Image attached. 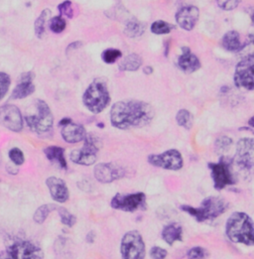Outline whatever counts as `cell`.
<instances>
[{"label":"cell","mask_w":254,"mask_h":259,"mask_svg":"<svg viewBox=\"0 0 254 259\" xmlns=\"http://www.w3.org/2000/svg\"><path fill=\"white\" fill-rule=\"evenodd\" d=\"M154 115V108L145 102L120 101L111 108L110 122L118 130L143 127L152 121Z\"/></svg>","instance_id":"obj_1"},{"label":"cell","mask_w":254,"mask_h":259,"mask_svg":"<svg viewBox=\"0 0 254 259\" xmlns=\"http://www.w3.org/2000/svg\"><path fill=\"white\" fill-rule=\"evenodd\" d=\"M227 235L234 243L254 245V224L245 212H233L227 222Z\"/></svg>","instance_id":"obj_2"},{"label":"cell","mask_w":254,"mask_h":259,"mask_svg":"<svg viewBox=\"0 0 254 259\" xmlns=\"http://www.w3.org/2000/svg\"><path fill=\"white\" fill-rule=\"evenodd\" d=\"M228 208L229 203L221 197H208L203 200L199 207L181 206L182 210L194 217L199 223L215 220L226 212Z\"/></svg>","instance_id":"obj_3"},{"label":"cell","mask_w":254,"mask_h":259,"mask_svg":"<svg viewBox=\"0 0 254 259\" xmlns=\"http://www.w3.org/2000/svg\"><path fill=\"white\" fill-rule=\"evenodd\" d=\"M110 96L107 87L101 80H95L86 90L82 96V103L84 106L93 113L98 114L108 105Z\"/></svg>","instance_id":"obj_4"},{"label":"cell","mask_w":254,"mask_h":259,"mask_svg":"<svg viewBox=\"0 0 254 259\" xmlns=\"http://www.w3.org/2000/svg\"><path fill=\"white\" fill-rule=\"evenodd\" d=\"M37 113L25 117L26 124L34 132L39 134L50 131L54 123V116L51 109L46 102L38 100L36 102Z\"/></svg>","instance_id":"obj_5"},{"label":"cell","mask_w":254,"mask_h":259,"mask_svg":"<svg viewBox=\"0 0 254 259\" xmlns=\"http://www.w3.org/2000/svg\"><path fill=\"white\" fill-rule=\"evenodd\" d=\"M120 254L122 259H145V243L139 232L130 231L123 235Z\"/></svg>","instance_id":"obj_6"},{"label":"cell","mask_w":254,"mask_h":259,"mask_svg":"<svg viewBox=\"0 0 254 259\" xmlns=\"http://www.w3.org/2000/svg\"><path fill=\"white\" fill-rule=\"evenodd\" d=\"M100 139L95 135H87L82 148L75 149L71 153V160L83 166H91L97 161V153L100 150Z\"/></svg>","instance_id":"obj_7"},{"label":"cell","mask_w":254,"mask_h":259,"mask_svg":"<svg viewBox=\"0 0 254 259\" xmlns=\"http://www.w3.org/2000/svg\"><path fill=\"white\" fill-rule=\"evenodd\" d=\"M13 259H44L42 249L31 241L24 239L12 240L6 248Z\"/></svg>","instance_id":"obj_8"},{"label":"cell","mask_w":254,"mask_h":259,"mask_svg":"<svg viewBox=\"0 0 254 259\" xmlns=\"http://www.w3.org/2000/svg\"><path fill=\"white\" fill-rule=\"evenodd\" d=\"M111 207L127 212H134L146 208V196L144 193L116 194L111 200Z\"/></svg>","instance_id":"obj_9"},{"label":"cell","mask_w":254,"mask_h":259,"mask_svg":"<svg viewBox=\"0 0 254 259\" xmlns=\"http://www.w3.org/2000/svg\"><path fill=\"white\" fill-rule=\"evenodd\" d=\"M234 162L241 171L250 172L253 170L254 139L241 138L237 142Z\"/></svg>","instance_id":"obj_10"},{"label":"cell","mask_w":254,"mask_h":259,"mask_svg":"<svg viewBox=\"0 0 254 259\" xmlns=\"http://www.w3.org/2000/svg\"><path fill=\"white\" fill-rule=\"evenodd\" d=\"M234 83L237 88L254 90V59H243L236 65Z\"/></svg>","instance_id":"obj_11"},{"label":"cell","mask_w":254,"mask_h":259,"mask_svg":"<svg viewBox=\"0 0 254 259\" xmlns=\"http://www.w3.org/2000/svg\"><path fill=\"white\" fill-rule=\"evenodd\" d=\"M208 167L211 172V178L216 190H223L227 186L235 183L229 164L225 159H222L218 163H209Z\"/></svg>","instance_id":"obj_12"},{"label":"cell","mask_w":254,"mask_h":259,"mask_svg":"<svg viewBox=\"0 0 254 259\" xmlns=\"http://www.w3.org/2000/svg\"><path fill=\"white\" fill-rule=\"evenodd\" d=\"M148 162L155 167L172 171H178L184 165L182 154L176 149H170L162 154L148 156Z\"/></svg>","instance_id":"obj_13"},{"label":"cell","mask_w":254,"mask_h":259,"mask_svg":"<svg viewBox=\"0 0 254 259\" xmlns=\"http://www.w3.org/2000/svg\"><path fill=\"white\" fill-rule=\"evenodd\" d=\"M0 125L13 132H20L23 128V117L20 109L13 104L0 106Z\"/></svg>","instance_id":"obj_14"},{"label":"cell","mask_w":254,"mask_h":259,"mask_svg":"<svg viewBox=\"0 0 254 259\" xmlns=\"http://www.w3.org/2000/svg\"><path fill=\"white\" fill-rule=\"evenodd\" d=\"M125 171L114 163H101L95 167V177L102 184L112 183L123 178Z\"/></svg>","instance_id":"obj_15"},{"label":"cell","mask_w":254,"mask_h":259,"mask_svg":"<svg viewBox=\"0 0 254 259\" xmlns=\"http://www.w3.org/2000/svg\"><path fill=\"white\" fill-rule=\"evenodd\" d=\"M200 17V10L195 5L183 6L176 13V21L179 26L186 31L193 30Z\"/></svg>","instance_id":"obj_16"},{"label":"cell","mask_w":254,"mask_h":259,"mask_svg":"<svg viewBox=\"0 0 254 259\" xmlns=\"http://www.w3.org/2000/svg\"><path fill=\"white\" fill-rule=\"evenodd\" d=\"M46 185L49 189L52 199L60 204L66 203L69 200L70 193L66 182L57 177H49L46 180Z\"/></svg>","instance_id":"obj_17"},{"label":"cell","mask_w":254,"mask_h":259,"mask_svg":"<svg viewBox=\"0 0 254 259\" xmlns=\"http://www.w3.org/2000/svg\"><path fill=\"white\" fill-rule=\"evenodd\" d=\"M34 77L35 75L31 72L23 74L20 78V82L13 90L11 98L13 100H22L31 96L35 92V85L32 82Z\"/></svg>","instance_id":"obj_18"},{"label":"cell","mask_w":254,"mask_h":259,"mask_svg":"<svg viewBox=\"0 0 254 259\" xmlns=\"http://www.w3.org/2000/svg\"><path fill=\"white\" fill-rule=\"evenodd\" d=\"M182 55L179 57V68L185 73H194L201 68L200 59L193 53L188 47L182 48Z\"/></svg>","instance_id":"obj_19"},{"label":"cell","mask_w":254,"mask_h":259,"mask_svg":"<svg viewBox=\"0 0 254 259\" xmlns=\"http://www.w3.org/2000/svg\"><path fill=\"white\" fill-rule=\"evenodd\" d=\"M61 133H62V137L64 138V140L71 144L78 143V142L84 140L87 137V132L83 128V126H81L80 124L73 123V122L66 126H63Z\"/></svg>","instance_id":"obj_20"},{"label":"cell","mask_w":254,"mask_h":259,"mask_svg":"<svg viewBox=\"0 0 254 259\" xmlns=\"http://www.w3.org/2000/svg\"><path fill=\"white\" fill-rule=\"evenodd\" d=\"M162 238L169 245H173L176 241H182L183 240L182 227L176 223L166 226L162 231Z\"/></svg>","instance_id":"obj_21"},{"label":"cell","mask_w":254,"mask_h":259,"mask_svg":"<svg viewBox=\"0 0 254 259\" xmlns=\"http://www.w3.org/2000/svg\"><path fill=\"white\" fill-rule=\"evenodd\" d=\"M222 44L223 47L229 52H238L242 46L240 41V35L234 30L229 31L224 35Z\"/></svg>","instance_id":"obj_22"},{"label":"cell","mask_w":254,"mask_h":259,"mask_svg":"<svg viewBox=\"0 0 254 259\" xmlns=\"http://www.w3.org/2000/svg\"><path fill=\"white\" fill-rule=\"evenodd\" d=\"M142 58L138 54H130L118 65V69L122 72H135L142 66Z\"/></svg>","instance_id":"obj_23"},{"label":"cell","mask_w":254,"mask_h":259,"mask_svg":"<svg viewBox=\"0 0 254 259\" xmlns=\"http://www.w3.org/2000/svg\"><path fill=\"white\" fill-rule=\"evenodd\" d=\"M44 154L51 162L58 163L63 169H67V161L65 158V149L59 146H50L44 150Z\"/></svg>","instance_id":"obj_24"},{"label":"cell","mask_w":254,"mask_h":259,"mask_svg":"<svg viewBox=\"0 0 254 259\" xmlns=\"http://www.w3.org/2000/svg\"><path fill=\"white\" fill-rule=\"evenodd\" d=\"M145 29H146V26L144 23L140 22L136 18H132L127 22L125 29H124V33L130 38H137L144 34Z\"/></svg>","instance_id":"obj_25"},{"label":"cell","mask_w":254,"mask_h":259,"mask_svg":"<svg viewBox=\"0 0 254 259\" xmlns=\"http://www.w3.org/2000/svg\"><path fill=\"white\" fill-rule=\"evenodd\" d=\"M57 208H58V207H57L56 205H50V204H48V205H43V206L38 207V208L36 209L34 215H33L34 222H35L36 224H38V225L44 224L45 221L47 220V218L49 217L50 212L53 211V210H55V209H57Z\"/></svg>","instance_id":"obj_26"},{"label":"cell","mask_w":254,"mask_h":259,"mask_svg":"<svg viewBox=\"0 0 254 259\" xmlns=\"http://www.w3.org/2000/svg\"><path fill=\"white\" fill-rule=\"evenodd\" d=\"M176 120L180 126L186 130H191L193 127V122H194L193 114L187 109L179 110L176 115Z\"/></svg>","instance_id":"obj_27"},{"label":"cell","mask_w":254,"mask_h":259,"mask_svg":"<svg viewBox=\"0 0 254 259\" xmlns=\"http://www.w3.org/2000/svg\"><path fill=\"white\" fill-rule=\"evenodd\" d=\"M238 55L243 59H254V34L249 35L247 40L244 44H242L240 50L238 51Z\"/></svg>","instance_id":"obj_28"},{"label":"cell","mask_w":254,"mask_h":259,"mask_svg":"<svg viewBox=\"0 0 254 259\" xmlns=\"http://www.w3.org/2000/svg\"><path fill=\"white\" fill-rule=\"evenodd\" d=\"M49 14H50V10L46 9V10L42 11V13L39 15V17L35 21V24H34L35 34L40 39L43 37V35L45 33V25H46V21H47Z\"/></svg>","instance_id":"obj_29"},{"label":"cell","mask_w":254,"mask_h":259,"mask_svg":"<svg viewBox=\"0 0 254 259\" xmlns=\"http://www.w3.org/2000/svg\"><path fill=\"white\" fill-rule=\"evenodd\" d=\"M175 28H176L175 25L170 24L166 21L157 20L153 22L151 25V32L156 35H164V34H169Z\"/></svg>","instance_id":"obj_30"},{"label":"cell","mask_w":254,"mask_h":259,"mask_svg":"<svg viewBox=\"0 0 254 259\" xmlns=\"http://www.w3.org/2000/svg\"><path fill=\"white\" fill-rule=\"evenodd\" d=\"M59 211V215L61 218V222L63 225L69 227V228H73L76 223V218L71 213L67 208L65 207H58L57 208Z\"/></svg>","instance_id":"obj_31"},{"label":"cell","mask_w":254,"mask_h":259,"mask_svg":"<svg viewBox=\"0 0 254 259\" xmlns=\"http://www.w3.org/2000/svg\"><path fill=\"white\" fill-rule=\"evenodd\" d=\"M121 56H122V53L117 49H107L102 53V61L105 64L111 65L115 63L119 58H121Z\"/></svg>","instance_id":"obj_32"},{"label":"cell","mask_w":254,"mask_h":259,"mask_svg":"<svg viewBox=\"0 0 254 259\" xmlns=\"http://www.w3.org/2000/svg\"><path fill=\"white\" fill-rule=\"evenodd\" d=\"M67 27L66 20L60 15V16H55L53 17L50 21V29L52 32L56 33V34H60L62 33Z\"/></svg>","instance_id":"obj_33"},{"label":"cell","mask_w":254,"mask_h":259,"mask_svg":"<svg viewBox=\"0 0 254 259\" xmlns=\"http://www.w3.org/2000/svg\"><path fill=\"white\" fill-rule=\"evenodd\" d=\"M10 83H11L10 77L5 73L0 72V101L7 94L8 90H9V87H10Z\"/></svg>","instance_id":"obj_34"},{"label":"cell","mask_w":254,"mask_h":259,"mask_svg":"<svg viewBox=\"0 0 254 259\" xmlns=\"http://www.w3.org/2000/svg\"><path fill=\"white\" fill-rule=\"evenodd\" d=\"M58 10L60 11L61 16H65L67 18H73L74 10L72 7V1H64L58 6Z\"/></svg>","instance_id":"obj_35"},{"label":"cell","mask_w":254,"mask_h":259,"mask_svg":"<svg viewBox=\"0 0 254 259\" xmlns=\"http://www.w3.org/2000/svg\"><path fill=\"white\" fill-rule=\"evenodd\" d=\"M9 158L17 166H21L25 161L24 154L19 148H12L9 151Z\"/></svg>","instance_id":"obj_36"},{"label":"cell","mask_w":254,"mask_h":259,"mask_svg":"<svg viewBox=\"0 0 254 259\" xmlns=\"http://www.w3.org/2000/svg\"><path fill=\"white\" fill-rule=\"evenodd\" d=\"M206 255H207V252L204 248L201 246H196L189 250L188 259H205Z\"/></svg>","instance_id":"obj_37"},{"label":"cell","mask_w":254,"mask_h":259,"mask_svg":"<svg viewBox=\"0 0 254 259\" xmlns=\"http://www.w3.org/2000/svg\"><path fill=\"white\" fill-rule=\"evenodd\" d=\"M232 140L227 137V136H223L218 138V140L216 141V148L218 150H222V151H226L229 146H231Z\"/></svg>","instance_id":"obj_38"},{"label":"cell","mask_w":254,"mask_h":259,"mask_svg":"<svg viewBox=\"0 0 254 259\" xmlns=\"http://www.w3.org/2000/svg\"><path fill=\"white\" fill-rule=\"evenodd\" d=\"M168 255L166 249L160 246H154L150 250V256L152 259H165Z\"/></svg>","instance_id":"obj_39"},{"label":"cell","mask_w":254,"mask_h":259,"mask_svg":"<svg viewBox=\"0 0 254 259\" xmlns=\"http://www.w3.org/2000/svg\"><path fill=\"white\" fill-rule=\"evenodd\" d=\"M217 3H218V5H219V7L221 9L229 11V10L235 9L239 5L240 1H234V0L225 1V0H220V1H217Z\"/></svg>","instance_id":"obj_40"},{"label":"cell","mask_w":254,"mask_h":259,"mask_svg":"<svg viewBox=\"0 0 254 259\" xmlns=\"http://www.w3.org/2000/svg\"><path fill=\"white\" fill-rule=\"evenodd\" d=\"M81 42H79V41H76V42H73L72 44H70L69 46H68V48H67V53L70 52L71 50H75V49H78L80 46H81Z\"/></svg>","instance_id":"obj_41"},{"label":"cell","mask_w":254,"mask_h":259,"mask_svg":"<svg viewBox=\"0 0 254 259\" xmlns=\"http://www.w3.org/2000/svg\"><path fill=\"white\" fill-rule=\"evenodd\" d=\"M73 121H72V119L71 118H69V117H65V118H63L61 121H60V125L61 126H66V125H68V124H70V123H72Z\"/></svg>","instance_id":"obj_42"},{"label":"cell","mask_w":254,"mask_h":259,"mask_svg":"<svg viewBox=\"0 0 254 259\" xmlns=\"http://www.w3.org/2000/svg\"><path fill=\"white\" fill-rule=\"evenodd\" d=\"M0 259H13L11 257V255L7 252V250L4 251H0Z\"/></svg>","instance_id":"obj_43"},{"label":"cell","mask_w":254,"mask_h":259,"mask_svg":"<svg viewBox=\"0 0 254 259\" xmlns=\"http://www.w3.org/2000/svg\"><path fill=\"white\" fill-rule=\"evenodd\" d=\"M245 130H250L254 133V115L248 120V127Z\"/></svg>","instance_id":"obj_44"},{"label":"cell","mask_w":254,"mask_h":259,"mask_svg":"<svg viewBox=\"0 0 254 259\" xmlns=\"http://www.w3.org/2000/svg\"><path fill=\"white\" fill-rule=\"evenodd\" d=\"M143 73H144V74H146V75H151L153 73L152 67H150V66L145 67V68L143 69Z\"/></svg>","instance_id":"obj_45"},{"label":"cell","mask_w":254,"mask_h":259,"mask_svg":"<svg viewBox=\"0 0 254 259\" xmlns=\"http://www.w3.org/2000/svg\"><path fill=\"white\" fill-rule=\"evenodd\" d=\"M251 21H252V24L254 25V14L251 15Z\"/></svg>","instance_id":"obj_46"}]
</instances>
